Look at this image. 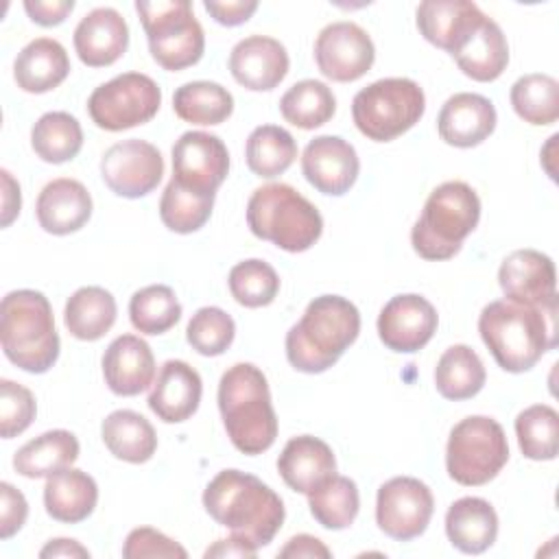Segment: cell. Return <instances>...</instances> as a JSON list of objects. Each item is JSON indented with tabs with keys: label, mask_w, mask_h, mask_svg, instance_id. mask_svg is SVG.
I'll return each instance as SVG.
<instances>
[{
	"label": "cell",
	"mask_w": 559,
	"mask_h": 559,
	"mask_svg": "<svg viewBox=\"0 0 559 559\" xmlns=\"http://www.w3.org/2000/svg\"><path fill=\"white\" fill-rule=\"evenodd\" d=\"M478 332L500 369L522 373L557 345V306L535 308L496 299L483 308Z\"/></svg>",
	"instance_id": "1"
},
{
	"label": "cell",
	"mask_w": 559,
	"mask_h": 559,
	"mask_svg": "<svg viewBox=\"0 0 559 559\" xmlns=\"http://www.w3.org/2000/svg\"><path fill=\"white\" fill-rule=\"evenodd\" d=\"M203 507L216 524L255 548L273 542L286 515L282 498L258 476L240 469L218 472L203 491Z\"/></svg>",
	"instance_id": "2"
},
{
	"label": "cell",
	"mask_w": 559,
	"mask_h": 559,
	"mask_svg": "<svg viewBox=\"0 0 559 559\" xmlns=\"http://www.w3.org/2000/svg\"><path fill=\"white\" fill-rule=\"evenodd\" d=\"M360 312L341 295L314 297L286 332V358L301 373L330 369L358 338Z\"/></svg>",
	"instance_id": "3"
},
{
	"label": "cell",
	"mask_w": 559,
	"mask_h": 559,
	"mask_svg": "<svg viewBox=\"0 0 559 559\" xmlns=\"http://www.w3.org/2000/svg\"><path fill=\"white\" fill-rule=\"evenodd\" d=\"M218 411L229 441L242 454H262L275 443L277 417L260 367L236 362L221 376Z\"/></svg>",
	"instance_id": "4"
},
{
	"label": "cell",
	"mask_w": 559,
	"mask_h": 559,
	"mask_svg": "<svg viewBox=\"0 0 559 559\" xmlns=\"http://www.w3.org/2000/svg\"><path fill=\"white\" fill-rule=\"evenodd\" d=\"M0 343L4 356L22 371L46 373L59 358V334L44 293L20 288L0 304Z\"/></svg>",
	"instance_id": "5"
},
{
	"label": "cell",
	"mask_w": 559,
	"mask_h": 559,
	"mask_svg": "<svg viewBox=\"0 0 559 559\" xmlns=\"http://www.w3.org/2000/svg\"><path fill=\"white\" fill-rule=\"evenodd\" d=\"M480 221V199L465 181L437 186L411 229V245L424 260L454 258Z\"/></svg>",
	"instance_id": "6"
},
{
	"label": "cell",
	"mask_w": 559,
	"mask_h": 559,
	"mask_svg": "<svg viewBox=\"0 0 559 559\" xmlns=\"http://www.w3.org/2000/svg\"><path fill=\"white\" fill-rule=\"evenodd\" d=\"M247 225L260 240L288 253L308 251L323 234L319 210L288 183H266L247 203Z\"/></svg>",
	"instance_id": "7"
},
{
	"label": "cell",
	"mask_w": 559,
	"mask_h": 559,
	"mask_svg": "<svg viewBox=\"0 0 559 559\" xmlns=\"http://www.w3.org/2000/svg\"><path fill=\"white\" fill-rule=\"evenodd\" d=\"M426 111L424 90L404 76L373 81L352 100L356 129L373 142H391L419 122Z\"/></svg>",
	"instance_id": "8"
},
{
	"label": "cell",
	"mask_w": 559,
	"mask_h": 559,
	"mask_svg": "<svg viewBox=\"0 0 559 559\" xmlns=\"http://www.w3.org/2000/svg\"><path fill=\"white\" fill-rule=\"evenodd\" d=\"M135 11L157 66L168 72H179L201 61L205 35L188 0H138Z\"/></svg>",
	"instance_id": "9"
},
{
	"label": "cell",
	"mask_w": 559,
	"mask_h": 559,
	"mask_svg": "<svg viewBox=\"0 0 559 559\" xmlns=\"http://www.w3.org/2000/svg\"><path fill=\"white\" fill-rule=\"evenodd\" d=\"M507 461V435L496 419L487 415H469L450 430L445 469L459 485H487L498 476Z\"/></svg>",
	"instance_id": "10"
},
{
	"label": "cell",
	"mask_w": 559,
	"mask_h": 559,
	"mask_svg": "<svg viewBox=\"0 0 559 559\" xmlns=\"http://www.w3.org/2000/svg\"><path fill=\"white\" fill-rule=\"evenodd\" d=\"M162 105L159 85L142 72H124L98 85L87 98V111L96 127L124 131L155 118Z\"/></svg>",
	"instance_id": "11"
},
{
	"label": "cell",
	"mask_w": 559,
	"mask_h": 559,
	"mask_svg": "<svg viewBox=\"0 0 559 559\" xmlns=\"http://www.w3.org/2000/svg\"><path fill=\"white\" fill-rule=\"evenodd\" d=\"M432 511V491L419 478L395 476L378 489L376 522L391 539L411 542L419 537L428 528Z\"/></svg>",
	"instance_id": "12"
},
{
	"label": "cell",
	"mask_w": 559,
	"mask_h": 559,
	"mask_svg": "<svg viewBox=\"0 0 559 559\" xmlns=\"http://www.w3.org/2000/svg\"><path fill=\"white\" fill-rule=\"evenodd\" d=\"M100 177L105 186L124 199L146 197L164 177V157L146 140H122L111 144L100 157Z\"/></svg>",
	"instance_id": "13"
},
{
	"label": "cell",
	"mask_w": 559,
	"mask_h": 559,
	"mask_svg": "<svg viewBox=\"0 0 559 559\" xmlns=\"http://www.w3.org/2000/svg\"><path fill=\"white\" fill-rule=\"evenodd\" d=\"M314 61L325 79L352 83L371 70L376 48L369 33L358 24L332 22L317 35Z\"/></svg>",
	"instance_id": "14"
},
{
	"label": "cell",
	"mask_w": 559,
	"mask_h": 559,
	"mask_svg": "<svg viewBox=\"0 0 559 559\" xmlns=\"http://www.w3.org/2000/svg\"><path fill=\"white\" fill-rule=\"evenodd\" d=\"M229 173V153L225 142L205 131H186L173 144V177L177 183L212 192L221 188Z\"/></svg>",
	"instance_id": "15"
},
{
	"label": "cell",
	"mask_w": 559,
	"mask_h": 559,
	"mask_svg": "<svg viewBox=\"0 0 559 559\" xmlns=\"http://www.w3.org/2000/svg\"><path fill=\"white\" fill-rule=\"evenodd\" d=\"M439 325L435 306L415 293L391 297L378 314L380 341L400 354L419 352L430 343Z\"/></svg>",
	"instance_id": "16"
},
{
	"label": "cell",
	"mask_w": 559,
	"mask_h": 559,
	"mask_svg": "<svg viewBox=\"0 0 559 559\" xmlns=\"http://www.w3.org/2000/svg\"><path fill=\"white\" fill-rule=\"evenodd\" d=\"M498 284L504 299L535 308L557 306L555 262L537 249H518L509 253L498 269Z\"/></svg>",
	"instance_id": "17"
},
{
	"label": "cell",
	"mask_w": 559,
	"mask_h": 559,
	"mask_svg": "<svg viewBox=\"0 0 559 559\" xmlns=\"http://www.w3.org/2000/svg\"><path fill=\"white\" fill-rule=\"evenodd\" d=\"M301 173L319 192L341 197L356 183L360 159L356 148L341 135H317L304 148Z\"/></svg>",
	"instance_id": "18"
},
{
	"label": "cell",
	"mask_w": 559,
	"mask_h": 559,
	"mask_svg": "<svg viewBox=\"0 0 559 559\" xmlns=\"http://www.w3.org/2000/svg\"><path fill=\"white\" fill-rule=\"evenodd\" d=\"M288 52L284 44L266 35H249L229 52V72L251 92H269L288 74Z\"/></svg>",
	"instance_id": "19"
},
{
	"label": "cell",
	"mask_w": 559,
	"mask_h": 559,
	"mask_svg": "<svg viewBox=\"0 0 559 559\" xmlns=\"http://www.w3.org/2000/svg\"><path fill=\"white\" fill-rule=\"evenodd\" d=\"M417 28L426 41L454 55L487 17L469 0H426L417 7Z\"/></svg>",
	"instance_id": "20"
},
{
	"label": "cell",
	"mask_w": 559,
	"mask_h": 559,
	"mask_svg": "<svg viewBox=\"0 0 559 559\" xmlns=\"http://www.w3.org/2000/svg\"><path fill=\"white\" fill-rule=\"evenodd\" d=\"M496 120V107L489 98L474 92H459L443 103L437 131L445 144L472 148L493 133Z\"/></svg>",
	"instance_id": "21"
},
{
	"label": "cell",
	"mask_w": 559,
	"mask_h": 559,
	"mask_svg": "<svg viewBox=\"0 0 559 559\" xmlns=\"http://www.w3.org/2000/svg\"><path fill=\"white\" fill-rule=\"evenodd\" d=\"M203 395V382L194 367L186 360H166L148 393V408L166 424H181L190 419Z\"/></svg>",
	"instance_id": "22"
},
{
	"label": "cell",
	"mask_w": 559,
	"mask_h": 559,
	"mask_svg": "<svg viewBox=\"0 0 559 559\" xmlns=\"http://www.w3.org/2000/svg\"><path fill=\"white\" fill-rule=\"evenodd\" d=\"M103 376L111 393L131 397L155 380V358L148 343L135 334H120L103 354Z\"/></svg>",
	"instance_id": "23"
},
{
	"label": "cell",
	"mask_w": 559,
	"mask_h": 559,
	"mask_svg": "<svg viewBox=\"0 0 559 559\" xmlns=\"http://www.w3.org/2000/svg\"><path fill=\"white\" fill-rule=\"evenodd\" d=\"M74 50L90 68L116 63L129 46L127 20L111 7L92 9L74 28Z\"/></svg>",
	"instance_id": "24"
},
{
	"label": "cell",
	"mask_w": 559,
	"mask_h": 559,
	"mask_svg": "<svg viewBox=\"0 0 559 559\" xmlns=\"http://www.w3.org/2000/svg\"><path fill=\"white\" fill-rule=\"evenodd\" d=\"M37 223L52 236H68L79 231L92 216V197L87 188L70 177L48 181L35 205Z\"/></svg>",
	"instance_id": "25"
},
{
	"label": "cell",
	"mask_w": 559,
	"mask_h": 559,
	"mask_svg": "<svg viewBox=\"0 0 559 559\" xmlns=\"http://www.w3.org/2000/svg\"><path fill=\"white\" fill-rule=\"evenodd\" d=\"M282 480L297 493H310L325 478L336 474L332 448L312 435L293 437L277 456Z\"/></svg>",
	"instance_id": "26"
},
{
	"label": "cell",
	"mask_w": 559,
	"mask_h": 559,
	"mask_svg": "<svg viewBox=\"0 0 559 559\" xmlns=\"http://www.w3.org/2000/svg\"><path fill=\"white\" fill-rule=\"evenodd\" d=\"M70 74V57L52 37L28 41L13 61V79L28 94H44L59 87Z\"/></svg>",
	"instance_id": "27"
},
{
	"label": "cell",
	"mask_w": 559,
	"mask_h": 559,
	"mask_svg": "<svg viewBox=\"0 0 559 559\" xmlns=\"http://www.w3.org/2000/svg\"><path fill=\"white\" fill-rule=\"evenodd\" d=\"M445 535L450 544L465 555H480L498 537L496 509L476 496L454 500L445 513Z\"/></svg>",
	"instance_id": "28"
},
{
	"label": "cell",
	"mask_w": 559,
	"mask_h": 559,
	"mask_svg": "<svg viewBox=\"0 0 559 559\" xmlns=\"http://www.w3.org/2000/svg\"><path fill=\"white\" fill-rule=\"evenodd\" d=\"M98 502L96 480L74 467H66L46 478L44 487V507L46 513L66 524H79L87 520Z\"/></svg>",
	"instance_id": "29"
},
{
	"label": "cell",
	"mask_w": 559,
	"mask_h": 559,
	"mask_svg": "<svg viewBox=\"0 0 559 559\" xmlns=\"http://www.w3.org/2000/svg\"><path fill=\"white\" fill-rule=\"evenodd\" d=\"M452 57L465 76L478 83H489L507 70L509 44L498 22L485 17L483 24Z\"/></svg>",
	"instance_id": "30"
},
{
	"label": "cell",
	"mask_w": 559,
	"mask_h": 559,
	"mask_svg": "<svg viewBox=\"0 0 559 559\" xmlns=\"http://www.w3.org/2000/svg\"><path fill=\"white\" fill-rule=\"evenodd\" d=\"M105 448L120 461L146 463L157 450V435L151 421L129 408L109 413L100 424Z\"/></svg>",
	"instance_id": "31"
},
{
	"label": "cell",
	"mask_w": 559,
	"mask_h": 559,
	"mask_svg": "<svg viewBox=\"0 0 559 559\" xmlns=\"http://www.w3.org/2000/svg\"><path fill=\"white\" fill-rule=\"evenodd\" d=\"M79 439L70 430H48L26 441L13 456V467L24 478H48L79 459Z\"/></svg>",
	"instance_id": "32"
},
{
	"label": "cell",
	"mask_w": 559,
	"mask_h": 559,
	"mask_svg": "<svg viewBox=\"0 0 559 559\" xmlns=\"http://www.w3.org/2000/svg\"><path fill=\"white\" fill-rule=\"evenodd\" d=\"M116 299L103 286H83L74 290L63 310L68 332L79 341H98L116 323Z\"/></svg>",
	"instance_id": "33"
},
{
	"label": "cell",
	"mask_w": 559,
	"mask_h": 559,
	"mask_svg": "<svg viewBox=\"0 0 559 559\" xmlns=\"http://www.w3.org/2000/svg\"><path fill=\"white\" fill-rule=\"evenodd\" d=\"M487 373L480 356L469 345L448 347L435 367V386L441 397L461 402L480 393Z\"/></svg>",
	"instance_id": "34"
},
{
	"label": "cell",
	"mask_w": 559,
	"mask_h": 559,
	"mask_svg": "<svg viewBox=\"0 0 559 559\" xmlns=\"http://www.w3.org/2000/svg\"><path fill=\"white\" fill-rule=\"evenodd\" d=\"M175 114L190 124H221L234 111V96L214 81H190L173 94Z\"/></svg>",
	"instance_id": "35"
},
{
	"label": "cell",
	"mask_w": 559,
	"mask_h": 559,
	"mask_svg": "<svg viewBox=\"0 0 559 559\" xmlns=\"http://www.w3.org/2000/svg\"><path fill=\"white\" fill-rule=\"evenodd\" d=\"M297 157L295 138L277 124L255 127L245 144V159L253 175L262 179H273L286 173Z\"/></svg>",
	"instance_id": "36"
},
{
	"label": "cell",
	"mask_w": 559,
	"mask_h": 559,
	"mask_svg": "<svg viewBox=\"0 0 559 559\" xmlns=\"http://www.w3.org/2000/svg\"><path fill=\"white\" fill-rule=\"evenodd\" d=\"M31 146L39 159L63 164L79 155L83 146V129L68 111H48L33 124Z\"/></svg>",
	"instance_id": "37"
},
{
	"label": "cell",
	"mask_w": 559,
	"mask_h": 559,
	"mask_svg": "<svg viewBox=\"0 0 559 559\" xmlns=\"http://www.w3.org/2000/svg\"><path fill=\"white\" fill-rule=\"evenodd\" d=\"M308 507L312 518L330 531L347 528L360 509L358 487L347 476H330L308 493Z\"/></svg>",
	"instance_id": "38"
},
{
	"label": "cell",
	"mask_w": 559,
	"mask_h": 559,
	"mask_svg": "<svg viewBox=\"0 0 559 559\" xmlns=\"http://www.w3.org/2000/svg\"><path fill=\"white\" fill-rule=\"evenodd\" d=\"M280 111L293 127L310 131L332 120L336 98L323 81L304 79L284 92L280 98Z\"/></svg>",
	"instance_id": "39"
},
{
	"label": "cell",
	"mask_w": 559,
	"mask_h": 559,
	"mask_svg": "<svg viewBox=\"0 0 559 559\" xmlns=\"http://www.w3.org/2000/svg\"><path fill=\"white\" fill-rule=\"evenodd\" d=\"M214 199L212 192H197L170 179L159 199V218L175 234H192L210 221Z\"/></svg>",
	"instance_id": "40"
},
{
	"label": "cell",
	"mask_w": 559,
	"mask_h": 559,
	"mask_svg": "<svg viewBox=\"0 0 559 559\" xmlns=\"http://www.w3.org/2000/svg\"><path fill=\"white\" fill-rule=\"evenodd\" d=\"M511 107L528 124H552L559 118V83L550 74H524L511 85Z\"/></svg>",
	"instance_id": "41"
},
{
	"label": "cell",
	"mask_w": 559,
	"mask_h": 559,
	"mask_svg": "<svg viewBox=\"0 0 559 559\" xmlns=\"http://www.w3.org/2000/svg\"><path fill=\"white\" fill-rule=\"evenodd\" d=\"M131 325L140 334H164L181 319V304L166 284H151L133 293L129 301Z\"/></svg>",
	"instance_id": "42"
},
{
	"label": "cell",
	"mask_w": 559,
	"mask_h": 559,
	"mask_svg": "<svg viewBox=\"0 0 559 559\" xmlns=\"http://www.w3.org/2000/svg\"><path fill=\"white\" fill-rule=\"evenodd\" d=\"M522 454L531 461H552L559 452V415L548 404H533L515 417Z\"/></svg>",
	"instance_id": "43"
},
{
	"label": "cell",
	"mask_w": 559,
	"mask_h": 559,
	"mask_svg": "<svg viewBox=\"0 0 559 559\" xmlns=\"http://www.w3.org/2000/svg\"><path fill=\"white\" fill-rule=\"evenodd\" d=\"M227 284L231 297L245 308L269 306L280 293V277L275 269L258 258H249L234 264Z\"/></svg>",
	"instance_id": "44"
},
{
	"label": "cell",
	"mask_w": 559,
	"mask_h": 559,
	"mask_svg": "<svg viewBox=\"0 0 559 559\" xmlns=\"http://www.w3.org/2000/svg\"><path fill=\"white\" fill-rule=\"evenodd\" d=\"M236 336L234 319L216 306L199 308L186 328V341L201 356H221Z\"/></svg>",
	"instance_id": "45"
},
{
	"label": "cell",
	"mask_w": 559,
	"mask_h": 559,
	"mask_svg": "<svg viewBox=\"0 0 559 559\" xmlns=\"http://www.w3.org/2000/svg\"><path fill=\"white\" fill-rule=\"evenodd\" d=\"M37 404L35 395L13 382L2 378L0 380V435L2 439H13L22 435L35 419Z\"/></svg>",
	"instance_id": "46"
},
{
	"label": "cell",
	"mask_w": 559,
	"mask_h": 559,
	"mask_svg": "<svg viewBox=\"0 0 559 559\" xmlns=\"http://www.w3.org/2000/svg\"><path fill=\"white\" fill-rule=\"evenodd\" d=\"M122 557L124 559H146V557H151V559H155V557L186 559L188 550L157 528L138 526L127 535L124 546H122Z\"/></svg>",
	"instance_id": "47"
},
{
	"label": "cell",
	"mask_w": 559,
	"mask_h": 559,
	"mask_svg": "<svg viewBox=\"0 0 559 559\" xmlns=\"http://www.w3.org/2000/svg\"><path fill=\"white\" fill-rule=\"evenodd\" d=\"M28 518V502L11 483H0V537H13Z\"/></svg>",
	"instance_id": "48"
},
{
	"label": "cell",
	"mask_w": 559,
	"mask_h": 559,
	"mask_svg": "<svg viewBox=\"0 0 559 559\" xmlns=\"http://www.w3.org/2000/svg\"><path fill=\"white\" fill-rule=\"evenodd\" d=\"M203 7L223 26H240L258 11L255 0H205Z\"/></svg>",
	"instance_id": "49"
},
{
	"label": "cell",
	"mask_w": 559,
	"mask_h": 559,
	"mask_svg": "<svg viewBox=\"0 0 559 559\" xmlns=\"http://www.w3.org/2000/svg\"><path fill=\"white\" fill-rule=\"evenodd\" d=\"M74 9V0H26L24 11L39 26L61 24Z\"/></svg>",
	"instance_id": "50"
},
{
	"label": "cell",
	"mask_w": 559,
	"mask_h": 559,
	"mask_svg": "<svg viewBox=\"0 0 559 559\" xmlns=\"http://www.w3.org/2000/svg\"><path fill=\"white\" fill-rule=\"evenodd\" d=\"M277 557H295V559H301V557H308V559L310 557H323V559H328V557H332V552H330V548L319 537L301 533V535L290 537L286 542V546L280 548Z\"/></svg>",
	"instance_id": "51"
},
{
	"label": "cell",
	"mask_w": 559,
	"mask_h": 559,
	"mask_svg": "<svg viewBox=\"0 0 559 559\" xmlns=\"http://www.w3.org/2000/svg\"><path fill=\"white\" fill-rule=\"evenodd\" d=\"M2 175V227H9L17 214H20V207H22V194H20V183L13 179V175L2 168L0 170Z\"/></svg>",
	"instance_id": "52"
},
{
	"label": "cell",
	"mask_w": 559,
	"mask_h": 559,
	"mask_svg": "<svg viewBox=\"0 0 559 559\" xmlns=\"http://www.w3.org/2000/svg\"><path fill=\"white\" fill-rule=\"evenodd\" d=\"M258 555V548L247 542L245 537H238V535H229L227 539H218L214 542L207 550H205V557H255Z\"/></svg>",
	"instance_id": "53"
},
{
	"label": "cell",
	"mask_w": 559,
	"mask_h": 559,
	"mask_svg": "<svg viewBox=\"0 0 559 559\" xmlns=\"http://www.w3.org/2000/svg\"><path fill=\"white\" fill-rule=\"evenodd\" d=\"M39 557H41V559H48V557H83V559H87V557H90V550H87L85 546H81L76 539L57 537V539H50V542L39 550Z\"/></svg>",
	"instance_id": "54"
}]
</instances>
